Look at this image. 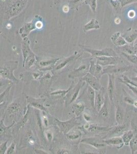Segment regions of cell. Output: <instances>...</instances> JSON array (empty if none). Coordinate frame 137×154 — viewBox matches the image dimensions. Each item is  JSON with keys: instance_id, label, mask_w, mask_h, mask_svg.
Segmentation results:
<instances>
[{"instance_id": "1", "label": "cell", "mask_w": 137, "mask_h": 154, "mask_svg": "<svg viewBox=\"0 0 137 154\" xmlns=\"http://www.w3.org/2000/svg\"><path fill=\"white\" fill-rule=\"evenodd\" d=\"M29 1L30 0H9L6 3L4 16L5 22L20 14Z\"/></svg>"}, {"instance_id": "2", "label": "cell", "mask_w": 137, "mask_h": 154, "mask_svg": "<svg viewBox=\"0 0 137 154\" xmlns=\"http://www.w3.org/2000/svg\"><path fill=\"white\" fill-rule=\"evenodd\" d=\"M18 64V61H9L4 63L0 68L1 78L8 79L12 82L19 83V79L14 76L13 73L14 70L17 68Z\"/></svg>"}, {"instance_id": "3", "label": "cell", "mask_w": 137, "mask_h": 154, "mask_svg": "<svg viewBox=\"0 0 137 154\" xmlns=\"http://www.w3.org/2000/svg\"><path fill=\"white\" fill-rule=\"evenodd\" d=\"M79 46L85 51L91 54L92 58L103 56H118L116 52L112 48H106L101 50H97V49L90 48L82 45H79Z\"/></svg>"}, {"instance_id": "4", "label": "cell", "mask_w": 137, "mask_h": 154, "mask_svg": "<svg viewBox=\"0 0 137 154\" xmlns=\"http://www.w3.org/2000/svg\"><path fill=\"white\" fill-rule=\"evenodd\" d=\"M85 82L80 80L76 85L70 89L68 94L64 97L66 105H69L74 103L78 98L81 89L85 84Z\"/></svg>"}, {"instance_id": "5", "label": "cell", "mask_w": 137, "mask_h": 154, "mask_svg": "<svg viewBox=\"0 0 137 154\" xmlns=\"http://www.w3.org/2000/svg\"><path fill=\"white\" fill-rule=\"evenodd\" d=\"M55 121L58 127L59 130L61 132H63L64 135L68 133L72 129H73L75 126H77L79 125L77 119V117L72 118L71 119L69 120L65 121H62L59 120L57 118H55Z\"/></svg>"}, {"instance_id": "6", "label": "cell", "mask_w": 137, "mask_h": 154, "mask_svg": "<svg viewBox=\"0 0 137 154\" xmlns=\"http://www.w3.org/2000/svg\"><path fill=\"white\" fill-rule=\"evenodd\" d=\"M95 58L97 64L102 66H108L111 65H118L123 62V60L119 56L98 57Z\"/></svg>"}, {"instance_id": "7", "label": "cell", "mask_w": 137, "mask_h": 154, "mask_svg": "<svg viewBox=\"0 0 137 154\" xmlns=\"http://www.w3.org/2000/svg\"><path fill=\"white\" fill-rule=\"evenodd\" d=\"M40 17L39 16H35V18H33V19L32 20L31 22L25 23L23 26L19 28V33L22 38L27 37L31 32H32L33 30L37 29L36 23L37 20Z\"/></svg>"}, {"instance_id": "8", "label": "cell", "mask_w": 137, "mask_h": 154, "mask_svg": "<svg viewBox=\"0 0 137 154\" xmlns=\"http://www.w3.org/2000/svg\"><path fill=\"white\" fill-rule=\"evenodd\" d=\"M129 125L127 123H124L122 125H117L111 127V129L107 132V134L103 138H109L115 136H121L123 133L129 130Z\"/></svg>"}, {"instance_id": "9", "label": "cell", "mask_w": 137, "mask_h": 154, "mask_svg": "<svg viewBox=\"0 0 137 154\" xmlns=\"http://www.w3.org/2000/svg\"><path fill=\"white\" fill-rule=\"evenodd\" d=\"M118 65L108 66L106 68H103V75L105 74H122L124 72L132 70L133 66L131 65H124L118 66Z\"/></svg>"}, {"instance_id": "10", "label": "cell", "mask_w": 137, "mask_h": 154, "mask_svg": "<svg viewBox=\"0 0 137 154\" xmlns=\"http://www.w3.org/2000/svg\"><path fill=\"white\" fill-rule=\"evenodd\" d=\"M81 143L87 144L97 149H102L107 146L104 142L103 138L101 139L97 137H88L83 138L81 140Z\"/></svg>"}, {"instance_id": "11", "label": "cell", "mask_w": 137, "mask_h": 154, "mask_svg": "<svg viewBox=\"0 0 137 154\" xmlns=\"http://www.w3.org/2000/svg\"><path fill=\"white\" fill-rule=\"evenodd\" d=\"M90 63L89 64H82L77 68L74 69L71 72H70L68 77L70 79L75 78H82L89 72Z\"/></svg>"}, {"instance_id": "12", "label": "cell", "mask_w": 137, "mask_h": 154, "mask_svg": "<svg viewBox=\"0 0 137 154\" xmlns=\"http://www.w3.org/2000/svg\"><path fill=\"white\" fill-rule=\"evenodd\" d=\"M81 80L85 81L87 84L91 88L95 89L96 91H98L103 88V86L101 85L100 83V80L97 79L94 75H92L90 73H87L84 77L80 79Z\"/></svg>"}, {"instance_id": "13", "label": "cell", "mask_w": 137, "mask_h": 154, "mask_svg": "<svg viewBox=\"0 0 137 154\" xmlns=\"http://www.w3.org/2000/svg\"><path fill=\"white\" fill-rule=\"evenodd\" d=\"M80 53H78L75 52L74 54H72L71 56L69 57L68 58H64L63 60H59L55 65H54L53 70L55 71H59L62 70L63 69L66 67L67 65H68L70 62L73 61L74 60H76L80 57L81 56Z\"/></svg>"}, {"instance_id": "14", "label": "cell", "mask_w": 137, "mask_h": 154, "mask_svg": "<svg viewBox=\"0 0 137 154\" xmlns=\"http://www.w3.org/2000/svg\"><path fill=\"white\" fill-rule=\"evenodd\" d=\"M26 100L30 106L34 107L37 109L45 112L48 113V110L47 108L45 107L43 104L45 101V99L43 98H40V99H36V98H32L31 97L26 96Z\"/></svg>"}, {"instance_id": "15", "label": "cell", "mask_w": 137, "mask_h": 154, "mask_svg": "<svg viewBox=\"0 0 137 154\" xmlns=\"http://www.w3.org/2000/svg\"><path fill=\"white\" fill-rule=\"evenodd\" d=\"M105 88L103 87L100 90L96 91L95 99V109L97 112H99L106 100V93Z\"/></svg>"}, {"instance_id": "16", "label": "cell", "mask_w": 137, "mask_h": 154, "mask_svg": "<svg viewBox=\"0 0 137 154\" xmlns=\"http://www.w3.org/2000/svg\"><path fill=\"white\" fill-rule=\"evenodd\" d=\"M92 59L90 62V65L89 68V72L96 77L99 80H100L101 77H103V66L97 64L96 62V60Z\"/></svg>"}, {"instance_id": "17", "label": "cell", "mask_w": 137, "mask_h": 154, "mask_svg": "<svg viewBox=\"0 0 137 154\" xmlns=\"http://www.w3.org/2000/svg\"><path fill=\"white\" fill-rule=\"evenodd\" d=\"M109 82L108 88L106 90V93L108 97L111 102H113L114 98L115 92V75L114 74H108Z\"/></svg>"}, {"instance_id": "18", "label": "cell", "mask_w": 137, "mask_h": 154, "mask_svg": "<svg viewBox=\"0 0 137 154\" xmlns=\"http://www.w3.org/2000/svg\"><path fill=\"white\" fill-rule=\"evenodd\" d=\"M83 128L91 133H100L104 132L107 133L111 129V127L98 126L97 125L87 123L83 125Z\"/></svg>"}, {"instance_id": "19", "label": "cell", "mask_w": 137, "mask_h": 154, "mask_svg": "<svg viewBox=\"0 0 137 154\" xmlns=\"http://www.w3.org/2000/svg\"><path fill=\"white\" fill-rule=\"evenodd\" d=\"M31 51L30 46L29 39L27 37L23 38V41L22 42V53L23 56V67H24L26 59Z\"/></svg>"}, {"instance_id": "20", "label": "cell", "mask_w": 137, "mask_h": 154, "mask_svg": "<svg viewBox=\"0 0 137 154\" xmlns=\"http://www.w3.org/2000/svg\"><path fill=\"white\" fill-rule=\"evenodd\" d=\"M104 141L108 146H117L118 149H121L124 145L121 136L113 137L105 139Z\"/></svg>"}, {"instance_id": "21", "label": "cell", "mask_w": 137, "mask_h": 154, "mask_svg": "<svg viewBox=\"0 0 137 154\" xmlns=\"http://www.w3.org/2000/svg\"><path fill=\"white\" fill-rule=\"evenodd\" d=\"M21 109V99L19 98H16L7 106V112L9 115H12L19 112Z\"/></svg>"}, {"instance_id": "22", "label": "cell", "mask_w": 137, "mask_h": 154, "mask_svg": "<svg viewBox=\"0 0 137 154\" xmlns=\"http://www.w3.org/2000/svg\"><path fill=\"white\" fill-rule=\"evenodd\" d=\"M111 41L113 44L117 47H122L127 44V42L125 40V38L122 36L121 32H115L111 38Z\"/></svg>"}, {"instance_id": "23", "label": "cell", "mask_w": 137, "mask_h": 154, "mask_svg": "<svg viewBox=\"0 0 137 154\" xmlns=\"http://www.w3.org/2000/svg\"><path fill=\"white\" fill-rule=\"evenodd\" d=\"M109 101L108 94L106 93V100L104 102V103L101 107L100 110L98 112L99 115L103 119H108L109 117V112H110V106H109Z\"/></svg>"}, {"instance_id": "24", "label": "cell", "mask_w": 137, "mask_h": 154, "mask_svg": "<svg viewBox=\"0 0 137 154\" xmlns=\"http://www.w3.org/2000/svg\"><path fill=\"white\" fill-rule=\"evenodd\" d=\"M125 113L121 105L119 103L116 105V114H115V120L117 125H122L124 123Z\"/></svg>"}, {"instance_id": "25", "label": "cell", "mask_w": 137, "mask_h": 154, "mask_svg": "<svg viewBox=\"0 0 137 154\" xmlns=\"http://www.w3.org/2000/svg\"><path fill=\"white\" fill-rule=\"evenodd\" d=\"M61 59L60 58H51L49 59H45L41 60L38 63L39 66L43 69H50L52 66H54L56 63Z\"/></svg>"}, {"instance_id": "26", "label": "cell", "mask_w": 137, "mask_h": 154, "mask_svg": "<svg viewBox=\"0 0 137 154\" xmlns=\"http://www.w3.org/2000/svg\"><path fill=\"white\" fill-rule=\"evenodd\" d=\"M66 138L69 141H74L80 139L82 136V131L79 129H74L73 128L68 133L65 135Z\"/></svg>"}, {"instance_id": "27", "label": "cell", "mask_w": 137, "mask_h": 154, "mask_svg": "<svg viewBox=\"0 0 137 154\" xmlns=\"http://www.w3.org/2000/svg\"><path fill=\"white\" fill-rule=\"evenodd\" d=\"M100 28L98 21L96 19L93 18L88 23L85 24L83 26V32H85L92 30L99 29Z\"/></svg>"}, {"instance_id": "28", "label": "cell", "mask_w": 137, "mask_h": 154, "mask_svg": "<svg viewBox=\"0 0 137 154\" xmlns=\"http://www.w3.org/2000/svg\"><path fill=\"white\" fill-rule=\"evenodd\" d=\"M127 43L132 44L137 39V29H130L122 35Z\"/></svg>"}, {"instance_id": "29", "label": "cell", "mask_w": 137, "mask_h": 154, "mask_svg": "<svg viewBox=\"0 0 137 154\" xmlns=\"http://www.w3.org/2000/svg\"><path fill=\"white\" fill-rule=\"evenodd\" d=\"M73 113L76 117H79L85 109V104L83 102L79 101L73 104L72 107Z\"/></svg>"}, {"instance_id": "30", "label": "cell", "mask_w": 137, "mask_h": 154, "mask_svg": "<svg viewBox=\"0 0 137 154\" xmlns=\"http://www.w3.org/2000/svg\"><path fill=\"white\" fill-rule=\"evenodd\" d=\"M87 96L90 102L91 106L95 109V99L96 91L88 85L87 87Z\"/></svg>"}, {"instance_id": "31", "label": "cell", "mask_w": 137, "mask_h": 154, "mask_svg": "<svg viewBox=\"0 0 137 154\" xmlns=\"http://www.w3.org/2000/svg\"><path fill=\"white\" fill-rule=\"evenodd\" d=\"M135 133L132 130H127L123 133L121 137L123 139V143L124 144V145H126V146L129 145L130 141L134 137Z\"/></svg>"}, {"instance_id": "32", "label": "cell", "mask_w": 137, "mask_h": 154, "mask_svg": "<svg viewBox=\"0 0 137 154\" xmlns=\"http://www.w3.org/2000/svg\"><path fill=\"white\" fill-rule=\"evenodd\" d=\"M75 84L72 82L71 85L70 86L69 88H68V89L67 90H56L54 91H52V93H50L51 96L54 97H64L66 96V95L68 94V92L70 91V89L74 86Z\"/></svg>"}, {"instance_id": "33", "label": "cell", "mask_w": 137, "mask_h": 154, "mask_svg": "<svg viewBox=\"0 0 137 154\" xmlns=\"http://www.w3.org/2000/svg\"><path fill=\"white\" fill-rule=\"evenodd\" d=\"M36 61H37L36 56L33 51H32L31 53L29 54L27 58L26 59L24 67H25L26 68H31L36 62Z\"/></svg>"}, {"instance_id": "34", "label": "cell", "mask_w": 137, "mask_h": 154, "mask_svg": "<svg viewBox=\"0 0 137 154\" xmlns=\"http://www.w3.org/2000/svg\"><path fill=\"white\" fill-rule=\"evenodd\" d=\"M85 0H69L68 1V5L71 9L78 10L79 7L85 4Z\"/></svg>"}, {"instance_id": "35", "label": "cell", "mask_w": 137, "mask_h": 154, "mask_svg": "<svg viewBox=\"0 0 137 154\" xmlns=\"http://www.w3.org/2000/svg\"><path fill=\"white\" fill-rule=\"evenodd\" d=\"M30 105L28 104V106H27V109H26V112L25 114L23 119L20 122L18 123L17 125V130H19L22 128H23L25 126V125H26V123L28 120V116H29V107Z\"/></svg>"}, {"instance_id": "36", "label": "cell", "mask_w": 137, "mask_h": 154, "mask_svg": "<svg viewBox=\"0 0 137 154\" xmlns=\"http://www.w3.org/2000/svg\"><path fill=\"white\" fill-rule=\"evenodd\" d=\"M4 116L1 120V121H0V135H1V136L6 133V132L8 131V130H9L11 128H12V126H13L16 123V121L14 120L10 125L6 126L4 125Z\"/></svg>"}, {"instance_id": "37", "label": "cell", "mask_w": 137, "mask_h": 154, "mask_svg": "<svg viewBox=\"0 0 137 154\" xmlns=\"http://www.w3.org/2000/svg\"><path fill=\"white\" fill-rule=\"evenodd\" d=\"M121 54L129 62L134 65H137V56L136 54H127L124 52H121Z\"/></svg>"}, {"instance_id": "38", "label": "cell", "mask_w": 137, "mask_h": 154, "mask_svg": "<svg viewBox=\"0 0 137 154\" xmlns=\"http://www.w3.org/2000/svg\"><path fill=\"white\" fill-rule=\"evenodd\" d=\"M129 145L130 147L131 153L132 154H135L137 151V131L135 133L134 137L130 141Z\"/></svg>"}, {"instance_id": "39", "label": "cell", "mask_w": 137, "mask_h": 154, "mask_svg": "<svg viewBox=\"0 0 137 154\" xmlns=\"http://www.w3.org/2000/svg\"><path fill=\"white\" fill-rule=\"evenodd\" d=\"M123 100L125 103L129 104L130 105L133 106L134 102L135 101L136 98H134L133 97L129 95L124 89H123Z\"/></svg>"}, {"instance_id": "40", "label": "cell", "mask_w": 137, "mask_h": 154, "mask_svg": "<svg viewBox=\"0 0 137 154\" xmlns=\"http://www.w3.org/2000/svg\"><path fill=\"white\" fill-rule=\"evenodd\" d=\"M120 48H121L122 50V52H124L129 54H135L134 46L130 44L127 43V45L123 46L122 47H120Z\"/></svg>"}, {"instance_id": "41", "label": "cell", "mask_w": 137, "mask_h": 154, "mask_svg": "<svg viewBox=\"0 0 137 154\" xmlns=\"http://www.w3.org/2000/svg\"><path fill=\"white\" fill-rule=\"evenodd\" d=\"M97 0H85V4H87L90 7L91 9L92 10L94 14H95L97 9Z\"/></svg>"}, {"instance_id": "42", "label": "cell", "mask_w": 137, "mask_h": 154, "mask_svg": "<svg viewBox=\"0 0 137 154\" xmlns=\"http://www.w3.org/2000/svg\"><path fill=\"white\" fill-rule=\"evenodd\" d=\"M118 80H119L120 82L123 83V84L125 85L127 88H129V89H130V91H131L133 93H134V95H135L136 98H137V87H136V86H134V85H133L132 84H130L129 83L126 82L122 80L121 79H118Z\"/></svg>"}, {"instance_id": "43", "label": "cell", "mask_w": 137, "mask_h": 154, "mask_svg": "<svg viewBox=\"0 0 137 154\" xmlns=\"http://www.w3.org/2000/svg\"><path fill=\"white\" fill-rule=\"evenodd\" d=\"M16 144L15 142H12L11 143L10 146L8 147L7 151L6 152V154H13L16 151Z\"/></svg>"}, {"instance_id": "44", "label": "cell", "mask_w": 137, "mask_h": 154, "mask_svg": "<svg viewBox=\"0 0 137 154\" xmlns=\"http://www.w3.org/2000/svg\"><path fill=\"white\" fill-rule=\"evenodd\" d=\"M45 134L46 138L47 139V140L49 142H51L53 139V134L52 133V131L48 129L45 131Z\"/></svg>"}, {"instance_id": "45", "label": "cell", "mask_w": 137, "mask_h": 154, "mask_svg": "<svg viewBox=\"0 0 137 154\" xmlns=\"http://www.w3.org/2000/svg\"><path fill=\"white\" fill-rule=\"evenodd\" d=\"M7 143H8V141H5V142H3L1 144V145H0V154H6V152L7 149H8Z\"/></svg>"}, {"instance_id": "46", "label": "cell", "mask_w": 137, "mask_h": 154, "mask_svg": "<svg viewBox=\"0 0 137 154\" xmlns=\"http://www.w3.org/2000/svg\"><path fill=\"white\" fill-rule=\"evenodd\" d=\"M119 79H121L122 80L126 82L129 83L130 84H132L133 85H134V86H135L137 88V83H136L135 82H134L133 81L131 80L129 78L127 77L126 75H121V77H120V78H119Z\"/></svg>"}, {"instance_id": "47", "label": "cell", "mask_w": 137, "mask_h": 154, "mask_svg": "<svg viewBox=\"0 0 137 154\" xmlns=\"http://www.w3.org/2000/svg\"><path fill=\"white\" fill-rule=\"evenodd\" d=\"M119 1L121 3L122 7L134 3V2H137V0H119Z\"/></svg>"}, {"instance_id": "48", "label": "cell", "mask_w": 137, "mask_h": 154, "mask_svg": "<svg viewBox=\"0 0 137 154\" xmlns=\"http://www.w3.org/2000/svg\"><path fill=\"white\" fill-rule=\"evenodd\" d=\"M83 117L84 119H85L87 122H90V121H91V116L89 114L85 113V112L83 113Z\"/></svg>"}, {"instance_id": "49", "label": "cell", "mask_w": 137, "mask_h": 154, "mask_svg": "<svg viewBox=\"0 0 137 154\" xmlns=\"http://www.w3.org/2000/svg\"><path fill=\"white\" fill-rule=\"evenodd\" d=\"M127 15H128L129 18H130V19H133V18H135V17L136 16V12L134 10H130L128 12Z\"/></svg>"}, {"instance_id": "50", "label": "cell", "mask_w": 137, "mask_h": 154, "mask_svg": "<svg viewBox=\"0 0 137 154\" xmlns=\"http://www.w3.org/2000/svg\"><path fill=\"white\" fill-rule=\"evenodd\" d=\"M70 8L69 6L68 5H65L63 7V12L65 13V14L68 13L70 11Z\"/></svg>"}, {"instance_id": "51", "label": "cell", "mask_w": 137, "mask_h": 154, "mask_svg": "<svg viewBox=\"0 0 137 154\" xmlns=\"http://www.w3.org/2000/svg\"><path fill=\"white\" fill-rule=\"evenodd\" d=\"M57 154H70L69 151H67L65 149H61L57 152Z\"/></svg>"}, {"instance_id": "52", "label": "cell", "mask_w": 137, "mask_h": 154, "mask_svg": "<svg viewBox=\"0 0 137 154\" xmlns=\"http://www.w3.org/2000/svg\"><path fill=\"white\" fill-rule=\"evenodd\" d=\"M134 71L135 72V73L136 74V76L135 77H131L130 79L131 80L133 81V82H135L136 83H137V70L134 69Z\"/></svg>"}, {"instance_id": "53", "label": "cell", "mask_w": 137, "mask_h": 154, "mask_svg": "<svg viewBox=\"0 0 137 154\" xmlns=\"http://www.w3.org/2000/svg\"><path fill=\"white\" fill-rule=\"evenodd\" d=\"M114 22L115 24H116L117 25L121 23V19H120V18L117 17V18L115 19Z\"/></svg>"}, {"instance_id": "54", "label": "cell", "mask_w": 137, "mask_h": 154, "mask_svg": "<svg viewBox=\"0 0 137 154\" xmlns=\"http://www.w3.org/2000/svg\"><path fill=\"white\" fill-rule=\"evenodd\" d=\"M134 48H135V54L137 56V42L134 44Z\"/></svg>"}, {"instance_id": "55", "label": "cell", "mask_w": 137, "mask_h": 154, "mask_svg": "<svg viewBox=\"0 0 137 154\" xmlns=\"http://www.w3.org/2000/svg\"><path fill=\"white\" fill-rule=\"evenodd\" d=\"M60 1H61V0H53L54 4H55V5H57V4L59 3Z\"/></svg>"}, {"instance_id": "56", "label": "cell", "mask_w": 137, "mask_h": 154, "mask_svg": "<svg viewBox=\"0 0 137 154\" xmlns=\"http://www.w3.org/2000/svg\"><path fill=\"white\" fill-rule=\"evenodd\" d=\"M6 28H7V29H10L11 27V25L10 24H8L6 25Z\"/></svg>"}, {"instance_id": "57", "label": "cell", "mask_w": 137, "mask_h": 154, "mask_svg": "<svg viewBox=\"0 0 137 154\" xmlns=\"http://www.w3.org/2000/svg\"><path fill=\"white\" fill-rule=\"evenodd\" d=\"M109 1H119V0H109Z\"/></svg>"}]
</instances>
